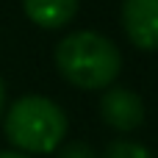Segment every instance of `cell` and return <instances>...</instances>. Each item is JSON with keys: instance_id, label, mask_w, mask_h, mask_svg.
I'll return each instance as SVG.
<instances>
[{"instance_id": "cell-9", "label": "cell", "mask_w": 158, "mask_h": 158, "mask_svg": "<svg viewBox=\"0 0 158 158\" xmlns=\"http://www.w3.org/2000/svg\"><path fill=\"white\" fill-rule=\"evenodd\" d=\"M3 108H6V86H3V78H0V119H3Z\"/></svg>"}, {"instance_id": "cell-8", "label": "cell", "mask_w": 158, "mask_h": 158, "mask_svg": "<svg viewBox=\"0 0 158 158\" xmlns=\"http://www.w3.org/2000/svg\"><path fill=\"white\" fill-rule=\"evenodd\" d=\"M0 158H31V156H25L19 150H0Z\"/></svg>"}, {"instance_id": "cell-5", "label": "cell", "mask_w": 158, "mask_h": 158, "mask_svg": "<svg viewBox=\"0 0 158 158\" xmlns=\"http://www.w3.org/2000/svg\"><path fill=\"white\" fill-rule=\"evenodd\" d=\"M22 8L33 25L56 31V28H64L75 17L78 0H22Z\"/></svg>"}, {"instance_id": "cell-1", "label": "cell", "mask_w": 158, "mask_h": 158, "mask_svg": "<svg viewBox=\"0 0 158 158\" xmlns=\"http://www.w3.org/2000/svg\"><path fill=\"white\" fill-rule=\"evenodd\" d=\"M56 67L58 72L78 89H108L119 69L122 56L117 44L94 31H75L56 44Z\"/></svg>"}, {"instance_id": "cell-7", "label": "cell", "mask_w": 158, "mask_h": 158, "mask_svg": "<svg viewBox=\"0 0 158 158\" xmlns=\"http://www.w3.org/2000/svg\"><path fill=\"white\" fill-rule=\"evenodd\" d=\"M56 158H97V156H94V150L86 142H69V144L58 147V156Z\"/></svg>"}, {"instance_id": "cell-3", "label": "cell", "mask_w": 158, "mask_h": 158, "mask_svg": "<svg viewBox=\"0 0 158 158\" xmlns=\"http://www.w3.org/2000/svg\"><path fill=\"white\" fill-rule=\"evenodd\" d=\"M100 114L108 128L114 131H136L144 122V103L136 92L122 89V86H108L103 100H100Z\"/></svg>"}, {"instance_id": "cell-2", "label": "cell", "mask_w": 158, "mask_h": 158, "mask_svg": "<svg viewBox=\"0 0 158 158\" xmlns=\"http://www.w3.org/2000/svg\"><path fill=\"white\" fill-rule=\"evenodd\" d=\"M6 139L19 150V153H56L67 136V114L61 111L58 103L42 97V94H28L19 97L3 119Z\"/></svg>"}, {"instance_id": "cell-4", "label": "cell", "mask_w": 158, "mask_h": 158, "mask_svg": "<svg viewBox=\"0 0 158 158\" xmlns=\"http://www.w3.org/2000/svg\"><path fill=\"white\" fill-rule=\"evenodd\" d=\"M122 28L139 50H158V0H122Z\"/></svg>"}, {"instance_id": "cell-6", "label": "cell", "mask_w": 158, "mask_h": 158, "mask_svg": "<svg viewBox=\"0 0 158 158\" xmlns=\"http://www.w3.org/2000/svg\"><path fill=\"white\" fill-rule=\"evenodd\" d=\"M103 158H156L144 144L139 142H128V139H117L106 147Z\"/></svg>"}]
</instances>
